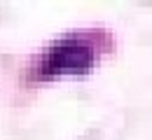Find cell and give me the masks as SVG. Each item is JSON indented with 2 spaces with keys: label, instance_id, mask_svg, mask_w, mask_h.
<instances>
[{
  "label": "cell",
  "instance_id": "1",
  "mask_svg": "<svg viewBox=\"0 0 152 140\" xmlns=\"http://www.w3.org/2000/svg\"><path fill=\"white\" fill-rule=\"evenodd\" d=\"M49 70L54 73H63V70H77V68H87L91 59H89V47H70V42H63L58 44V54L49 52Z\"/></svg>",
  "mask_w": 152,
  "mask_h": 140
}]
</instances>
